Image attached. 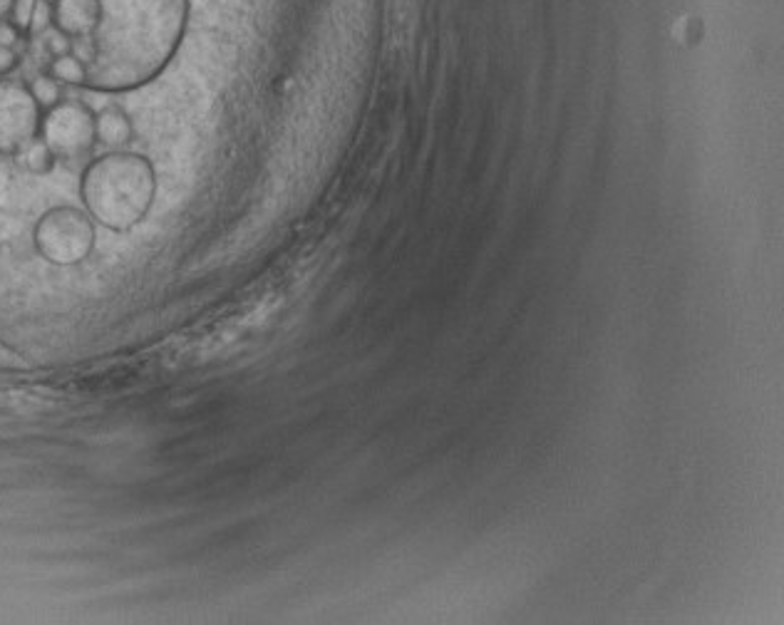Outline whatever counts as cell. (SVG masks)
Listing matches in <instances>:
<instances>
[{"label":"cell","instance_id":"obj_1","mask_svg":"<svg viewBox=\"0 0 784 625\" xmlns=\"http://www.w3.org/2000/svg\"><path fill=\"white\" fill-rule=\"evenodd\" d=\"M189 0H100V25L72 53L87 67V87L125 92L159 75L184 38Z\"/></svg>","mask_w":784,"mask_h":625},{"label":"cell","instance_id":"obj_2","mask_svg":"<svg viewBox=\"0 0 784 625\" xmlns=\"http://www.w3.org/2000/svg\"><path fill=\"white\" fill-rule=\"evenodd\" d=\"M157 194V174L147 157L115 152L87 164L80 182L85 211L105 229L132 231L147 219Z\"/></svg>","mask_w":784,"mask_h":625},{"label":"cell","instance_id":"obj_3","mask_svg":"<svg viewBox=\"0 0 784 625\" xmlns=\"http://www.w3.org/2000/svg\"><path fill=\"white\" fill-rule=\"evenodd\" d=\"M33 244L53 266H80L95 251V221L75 206H53L35 224Z\"/></svg>","mask_w":784,"mask_h":625},{"label":"cell","instance_id":"obj_4","mask_svg":"<svg viewBox=\"0 0 784 625\" xmlns=\"http://www.w3.org/2000/svg\"><path fill=\"white\" fill-rule=\"evenodd\" d=\"M40 139L60 162H80L97 142L95 115L80 100H60L40 122Z\"/></svg>","mask_w":784,"mask_h":625},{"label":"cell","instance_id":"obj_5","mask_svg":"<svg viewBox=\"0 0 784 625\" xmlns=\"http://www.w3.org/2000/svg\"><path fill=\"white\" fill-rule=\"evenodd\" d=\"M43 110L25 82L0 77V154H18L40 134Z\"/></svg>","mask_w":784,"mask_h":625},{"label":"cell","instance_id":"obj_6","mask_svg":"<svg viewBox=\"0 0 784 625\" xmlns=\"http://www.w3.org/2000/svg\"><path fill=\"white\" fill-rule=\"evenodd\" d=\"M50 15L53 28L70 43L87 40L100 25V0H53Z\"/></svg>","mask_w":784,"mask_h":625},{"label":"cell","instance_id":"obj_7","mask_svg":"<svg viewBox=\"0 0 784 625\" xmlns=\"http://www.w3.org/2000/svg\"><path fill=\"white\" fill-rule=\"evenodd\" d=\"M95 134L97 142L110 149H122L132 142L134 127L130 115L120 107H105L100 115H95Z\"/></svg>","mask_w":784,"mask_h":625},{"label":"cell","instance_id":"obj_8","mask_svg":"<svg viewBox=\"0 0 784 625\" xmlns=\"http://www.w3.org/2000/svg\"><path fill=\"white\" fill-rule=\"evenodd\" d=\"M48 75L55 77L60 85H85L87 82V67L77 58L75 53L55 55L48 65Z\"/></svg>","mask_w":784,"mask_h":625},{"label":"cell","instance_id":"obj_9","mask_svg":"<svg viewBox=\"0 0 784 625\" xmlns=\"http://www.w3.org/2000/svg\"><path fill=\"white\" fill-rule=\"evenodd\" d=\"M15 157H18L20 167L28 169L30 174H48L50 169L55 167V162H58V159L53 157V152L48 149V144L40 139V134L33 139V142L25 144Z\"/></svg>","mask_w":784,"mask_h":625},{"label":"cell","instance_id":"obj_10","mask_svg":"<svg viewBox=\"0 0 784 625\" xmlns=\"http://www.w3.org/2000/svg\"><path fill=\"white\" fill-rule=\"evenodd\" d=\"M30 92H33L35 102L40 105V110H53L60 100H63V85L50 75H38L30 82Z\"/></svg>","mask_w":784,"mask_h":625},{"label":"cell","instance_id":"obj_11","mask_svg":"<svg viewBox=\"0 0 784 625\" xmlns=\"http://www.w3.org/2000/svg\"><path fill=\"white\" fill-rule=\"evenodd\" d=\"M38 3L40 0H15L13 13H10L8 20L20 30V33H30V25H33Z\"/></svg>","mask_w":784,"mask_h":625},{"label":"cell","instance_id":"obj_12","mask_svg":"<svg viewBox=\"0 0 784 625\" xmlns=\"http://www.w3.org/2000/svg\"><path fill=\"white\" fill-rule=\"evenodd\" d=\"M20 38H23V33H20L10 20H0V48L15 50V45H18Z\"/></svg>","mask_w":784,"mask_h":625},{"label":"cell","instance_id":"obj_13","mask_svg":"<svg viewBox=\"0 0 784 625\" xmlns=\"http://www.w3.org/2000/svg\"><path fill=\"white\" fill-rule=\"evenodd\" d=\"M18 63V55H15V50H8V48H0V77H5V72H10Z\"/></svg>","mask_w":784,"mask_h":625},{"label":"cell","instance_id":"obj_14","mask_svg":"<svg viewBox=\"0 0 784 625\" xmlns=\"http://www.w3.org/2000/svg\"><path fill=\"white\" fill-rule=\"evenodd\" d=\"M15 0H0V20H8L10 13H13Z\"/></svg>","mask_w":784,"mask_h":625},{"label":"cell","instance_id":"obj_15","mask_svg":"<svg viewBox=\"0 0 784 625\" xmlns=\"http://www.w3.org/2000/svg\"><path fill=\"white\" fill-rule=\"evenodd\" d=\"M43 3H53V0H43Z\"/></svg>","mask_w":784,"mask_h":625}]
</instances>
